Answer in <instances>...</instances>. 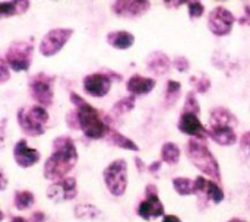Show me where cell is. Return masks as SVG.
Returning <instances> with one entry per match:
<instances>
[{"label":"cell","instance_id":"1","mask_svg":"<svg viewBox=\"0 0 250 222\" xmlns=\"http://www.w3.org/2000/svg\"><path fill=\"white\" fill-rule=\"evenodd\" d=\"M69 100L75 108L66 114L67 127L82 130V133L89 139H105L113 127L110 116L101 113L76 92H70Z\"/></svg>","mask_w":250,"mask_h":222},{"label":"cell","instance_id":"2","mask_svg":"<svg viewBox=\"0 0 250 222\" xmlns=\"http://www.w3.org/2000/svg\"><path fill=\"white\" fill-rule=\"evenodd\" d=\"M53 149L44 162L42 176L51 183L59 182L75 168L78 162V149L70 136H59L53 141Z\"/></svg>","mask_w":250,"mask_h":222},{"label":"cell","instance_id":"3","mask_svg":"<svg viewBox=\"0 0 250 222\" xmlns=\"http://www.w3.org/2000/svg\"><path fill=\"white\" fill-rule=\"evenodd\" d=\"M186 154L195 168H198L202 174L209 177V180L221 183L220 164L204 141L189 139V142L186 143Z\"/></svg>","mask_w":250,"mask_h":222},{"label":"cell","instance_id":"4","mask_svg":"<svg viewBox=\"0 0 250 222\" xmlns=\"http://www.w3.org/2000/svg\"><path fill=\"white\" fill-rule=\"evenodd\" d=\"M16 120L21 130L29 138L42 136L47 130L50 114L47 108L35 104L31 107H22L16 113Z\"/></svg>","mask_w":250,"mask_h":222},{"label":"cell","instance_id":"5","mask_svg":"<svg viewBox=\"0 0 250 222\" xmlns=\"http://www.w3.org/2000/svg\"><path fill=\"white\" fill-rule=\"evenodd\" d=\"M32 54H34L32 41L21 40V41L10 42L3 57L13 72H28L32 63Z\"/></svg>","mask_w":250,"mask_h":222},{"label":"cell","instance_id":"6","mask_svg":"<svg viewBox=\"0 0 250 222\" xmlns=\"http://www.w3.org/2000/svg\"><path fill=\"white\" fill-rule=\"evenodd\" d=\"M122 75L111 72V70H105V72H95L91 75H86L82 81V86L85 94H88L89 97L94 98H103L105 97L110 89L113 82H122Z\"/></svg>","mask_w":250,"mask_h":222},{"label":"cell","instance_id":"7","mask_svg":"<svg viewBox=\"0 0 250 222\" xmlns=\"http://www.w3.org/2000/svg\"><path fill=\"white\" fill-rule=\"evenodd\" d=\"M103 179L107 190L113 196H123L127 189V162L125 160H116L110 162L103 171Z\"/></svg>","mask_w":250,"mask_h":222},{"label":"cell","instance_id":"8","mask_svg":"<svg viewBox=\"0 0 250 222\" xmlns=\"http://www.w3.org/2000/svg\"><path fill=\"white\" fill-rule=\"evenodd\" d=\"M54 76L47 73H37L29 79V95L41 107L48 108L53 104L54 98Z\"/></svg>","mask_w":250,"mask_h":222},{"label":"cell","instance_id":"9","mask_svg":"<svg viewBox=\"0 0 250 222\" xmlns=\"http://www.w3.org/2000/svg\"><path fill=\"white\" fill-rule=\"evenodd\" d=\"M73 29L72 28H54L50 29L40 41L38 51L44 57L56 56L62 48L67 44V41L72 38Z\"/></svg>","mask_w":250,"mask_h":222},{"label":"cell","instance_id":"10","mask_svg":"<svg viewBox=\"0 0 250 222\" xmlns=\"http://www.w3.org/2000/svg\"><path fill=\"white\" fill-rule=\"evenodd\" d=\"M138 217L145 221H152L166 217V208L158 198V187L155 184H148L145 187V199L138 205Z\"/></svg>","mask_w":250,"mask_h":222},{"label":"cell","instance_id":"11","mask_svg":"<svg viewBox=\"0 0 250 222\" xmlns=\"http://www.w3.org/2000/svg\"><path fill=\"white\" fill-rule=\"evenodd\" d=\"M236 22V16L224 6H215L208 16V28L217 37H226L231 34Z\"/></svg>","mask_w":250,"mask_h":222},{"label":"cell","instance_id":"12","mask_svg":"<svg viewBox=\"0 0 250 222\" xmlns=\"http://www.w3.org/2000/svg\"><path fill=\"white\" fill-rule=\"evenodd\" d=\"M78 196V183L75 177H64L47 187V198L54 203L69 202Z\"/></svg>","mask_w":250,"mask_h":222},{"label":"cell","instance_id":"13","mask_svg":"<svg viewBox=\"0 0 250 222\" xmlns=\"http://www.w3.org/2000/svg\"><path fill=\"white\" fill-rule=\"evenodd\" d=\"M177 129L183 133L190 136V139H198V141H207L208 136V129L202 124L201 119L198 114H192V113H183L179 117V123H177Z\"/></svg>","mask_w":250,"mask_h":222},{"label":"cell","instance_id":"14","mask_svg":"<svg viewBox=\"0 0 250 222\" xmlns=\"http://www.w3.org/2000/svg\"><path fill=\"white\" fill-rule=\"evenodd\" d=\"M151 9L148 0H117L111 3V12L120 18H139Z\"/></svg>","mask_w":250,"mask_h":222},{"label":"cell","instance_id":"15","mask_svg":"<svg viewBox=\"0 0 250 222\" xmlns=\"http://www.w3.org/2000/svg\"><path fill=\"white\" fill-rule=\"evenodd\" d=\"M195 195L201 196L204 201L212 202L215 205H218L224 201V190L220 186V183H217L214 180H208L202 176H198L195 179Z\"/></svg>","mask_w":250,"mask_h":222},{"label":"cell","instance_id":"16","mask_svg":"<svg viewBox=\"0 0 250 222\" xmlns=\"http://www.w3.org/2000/svg\"><path fill=\"white\" fill-rule=\"evenodd\" d=\"M13 160L21 168H29L40 162L41 154L35 148H29L26 139H19L13 146Z\"/></svg>","mask_w":250,"mask_h":222},{"label":"cell","instance_id":"17","mask_svg":"<svg viewBox=\"0 0 250 222\" xmlns=\"http://www.w3.org/2000/svg\"><path fill=\"white\" fill-rule=\"evenodd\" d=\"M239 124L237 117L223 105H217L209 111V121L208 127H233L236 129Z\"/></svg>","mask_w":250,"mask_h":222},{"label":"cell","instance_id":"18","mask_svg":"<svg viewBox=\"0 0 250 222\" xmlns=\"http://www.w3.org/2000/svg\"><path fill=\"white\" fill-rule=\"evenodd\" d=\"M171 60L170 57L164 53V51H152L148 54L146 57V69L148 72L157 75V76H163V75H167L171 69Z\"/></svg>","mask_w":250,"mask_h":222},{"label":"cell","instance_id":"19","mask_svg":"<svg viewBox=\"0 0 250 222\" xmlns=\"http://www.w3.org/2000/svg\"><path fill=\"white\" fill-rule=\"evenodd\" d=\"M155 85H157V82L152 78H146V76H141V75H133V76H130L127 79L126 89L133 97H142V95H148L149 92H152Z\"/></svg>","mask_w":250,"mask_h":222},{"label":"cell","instance_id":"20","mask_svg":"<svg viewBox=\"0 0 250 222\" xmlns=\"http://www.w3.org/2000/svg\"><path fill=\"white\" fill-rule=\"evenodd\" d=\"M105 41L116 50H129L135 44V35L129 31H111L105 35Z\"/></svg>","mask_w":250,"mask_h":222},{"label":"cell","instance_id":"21","mask_svg":"<svg viewBox=\"0 0 250 222\" xmlns=\"http://www.w3.org/2000/svg\"><path fill=\"white\" fill-rule=\"evenodd\" d=\"M208 136L221 146H231L237 142L236 129L233 127H208Z\"/></svg>","mask_w":250,"mask_h":222},{"label":"cell","instance_id":"22","mask_svg":"<svg viewBox=\"0 0 250 222\" xmlns=\"http://www.w3.org/2000/svg\"><path fill=\"white\" fill-rule=\"evenodd\" d=\"M31 1L28 0H12V1H1L0 3V18H10L19 16L28 12Z\"/></svg>","mask_w":250,"mask_h":222},{"label":"cell","instance_id":"23","mask_svg":"<svg viewBox=\"0 0 250 222\" xmlns=\"http://www.w3.org/2000/svg\"><path fill=\"white\" fill-rule=\"evenodd\" d=\"M105 142H108V143L113 145V146L126 149V151H133V152H138V151H139V146L136 145L135 141L129 139L127 136H125L123 133H120V132L116 130L114 127H111V130L108 132V135H107V138H105Z\"/></svg>","mask_w":250,"mask_h":222},{"label":"cell","instance_id":"24","mask_svg":"<svg viewBox=\"0 0 250 222\" xmlns=\"http://www.w3.org/2000/svg\"><path fill=\"white\" fill-rule=\"evenodd\" d=\"M161 161L168 164V165H176L180 161V148L174 142H164L161 145Z\"/></svg>","mask_w":250,"mask_h":222},{"label":"cell","instance_id":"25","mask_svg":"<svg viewBox=\"0 0 250 222\" xmlns=\"http://www.w3.org/2000/svg\"><path fill=\"white\" fill-rule=\"evenodd\" d=\"M180 92H182V83L179 81L170 79L167 82L166 92H164V105L167 108H171L177 102V100L180 97Z\"/></svg>","mask_w":250,"mask_h":222},{"label":"cell","instance_id":"26","mask_svg":"<svg viewBox=\"0 0 250 222\" xmlns=\"http://www.w3.org/2000/svg\"><path fill=\"white\" fill-rule=\"evenodd\" d=\"M35 203V196L29 190H16L13 196V206L18 211H26Z\"/></svg>","mask_w":250,"mask_h":222},{"label":"cell","instance_id":"27","mask_svg":"<svg viewBox=\"0 0 250 222\" xmlns=\"http://www.w3.org/2000/svg\"><path fill=\"white\" fill-rule=\"evenodd\" d=\"M73 215L76 220H97L101 215V211L92 203H81L75 206Z\"/></svg>","mask_w":250,"mask_h":222},{"label":"cell","instance_id":"28","mask_svg":"<svg viewBox=\"0 0 250 222\" xmlns=\"http://www.w3.org/2000/svg\"><path fill=\"white\" fill-rule=\"evenodd\" d=\"M135 104H136V97H133V95L123 97L122 100L114 102V105L111 108V114L114 117H122V116L130 113L135 108Z\"/></svg>","mask_w":250,"mask_h":222},{"label":"cell","instance_id":"29","mask_svg":"<svg viewBox=\"0 0 250 222\" xmlns=\"http://www.w3.org/2000/svg\"><path fill=\"white\" fill-rule=\"evenodd\" d=\"M173 189L180 196H192L195 195V180L188 177H174L173 179Z\"/></svg>","mask_w":250,"mask_h":222},{"label":"cell","instance_id":"30","mask_svg":"<svg viewBox=\"0 0 250 222\" xmlns=\"http://www.w3.org/2000/svg\"><path fill=\"white\" fill-rule=\"evenodd\" d=\"M183 113H192V114H201V105H199V101L196 98V92L195 91H189L186 94V98H185V104H183Z\"/></svg>","mask_w":250,"mask_h":222},{"label":"cell","instance_id":"31","mask_svg":"<svg viewBox=\"0 0 250 222\" xmlns=\"http://www.w3.org/2000/svg\"><path fill=\"white\" fill-rule=\"evenodd\" d=\"M190 83L195 92H199V94H207L211 89V81L207 76H192Z\"/></svg>","mask_w":250,"mask_h":222},{"label":"cell","instance_id":"32","mask_svg":"<svg viewBox=\"0 0 250 222\" xmlns=\"http://www.w3.org/2000/svg\"><path fill=\"white\" fill-rule=\"evenodd\" d=\"M186 6H188V10H189V18H190V20L199 19V18L205 13V6H204L202 1L189 0Z\"/></svg>","mask_w":250,"mask_h":222},{"label":"cell","instance_id":"33","mask_svg":"<svg viewBox=\"0 0 250 222\" xmlns=\"http://www.w3.org/2000/svg\"><path fill=\"white\" fill-rule=\"evenodd\" d=\"M240 155L243 157V158H250V130L249 132H246V133H243L242 135V138H240Z\"/></svg>","mask_w":250,"mask_h":222},{"label":"cell","instance_id":"34","mask_svg":"<svg viewBox=\"0 0 250 222\" xmlns=\"http://www.w3.org/2000/svg\"><path fill=\"white\" fill-rule=\"evenodd\" d=\"M173 66H174L180 73H186V72L190 69V61H189V59H186L185 56H177V57L173 60Z\"/></svg>","mask_w":250,"mask_h":222},{"label":"cell","instance_id":"35","mask_svg":"<svg viewBox=\"0 0 250 222\" xmlns=\"http://www.w3.org/2000/svg\"><path fill=\"white\" fill-rule=\"evenodd\" d=\"M10 67H9V64L6 63V60H4V57H1L0 59V83H6L7 81H9V78H10V70H9Z\"/></svg>","mask_w":250,"mask_h":222},{"label":"cell","instance_id":"36","mask_svg":"<svg viewBox=\"0 0 250 222\" xmlns=\"http://www.w3.org/2000/svg\"><path fill=\"white\" fill-rule=\"evenodd\" d=\"M239 22L242 25H249L250 26V1H245L243 3V15L239 19Z\"/></svg>","mask_w":250,"mask_h":222},{"label":"cell","instance_id":"37","mask_svg":"<svg viewBox=\"0 0 250 222\" xmlns=\"http://www.w3.org/2000/svg\"><path fill=\"white\" fill-rule=\"evenodd\" d=\"M188 1H189V0H177V1L166 0V1H163V4H164L166 7H168V9H177V7H180L182 4H188Z\"/></svg>","mask_w":250,"mask_h":222},{"label":"cell","instance_id":"38","mask_svg":"<svg viewBox=\"0 0 250 222\" xmlns=\"http://www.w3.org/2000/svg\"><path fill=\"white\" fill-rule=\"evenodd\" d=\"M45 220H47L45 214L41 212V211H37V212H34V214L31 215L29 222H45Z\"/></svg>","mask_w":250,"mask_h":222},{"label":"cell","instance_id":"39","mask_svg":"<svg viewBox=\"0 0 250 222\" xmlns=\"http://www.w3.org/2000/svg\"><path fill=\"white\" fill-rule=\"evenodd\" d=\"M161 165H163V161H161V160L154 161L151 165H148V171H149L151 174H155V173H158V170L161 168Z\"/></svg>","mask_w":250,"mask_h":222},{"label":"cell","instance_id":"40","mask_svg":"<svg viewBox=\"0 0 250 222\" xmlns=\"http://www.w3.org/2000/svg\"><path fill=\"white\" fill-rule=\"evenodd\" d=\"M135 164H136V168H138V171H139V173H144V171L146 170V167H145L144 161H142L139 157H136V158H135Z\"/></svg>","mask_w":250,"mask_h":222},{"label":"cell","instance_id":"41","mask_svg":"<svg viewBox=\"0 0 250 222\" xmlns=\"http://www.w3.org/2000/svg\"><path fill=\"white\" fill-rule=\"evenodd\" d=\"M161 222H182V220L176 215H166V217H163Z\"/></svg>","mask_w":250,"mask_h":222},{"label":"cell","instance_id":"42","mask_svg":"<svg viewBox=\"0 0 250 222\" xmlns=\"http://www.w3.org/2000/svg\"><path fill=\"white\" fill-rule=\"evenodd\" d=\"M6 184H7V179H6V174H4V171L1 170V186H0V190H1V192L6 189Z\"/></svg>","mask_w":250,"mask_h":222},{"label":"cell","instance_id":"43","mask_svg":"<svg viewBox=\"0 0 250 222\" xmlns=\"http://www.w3.org/2000/svg\"><path fill=\"white\" fill-rule=\"evenodd\" d=\"M10 222H29L23 217H10Z\"/></svg>","mask_w":250,"mask_h":222},{"label":"cell","instance_id":"44","mask_svg":"<svg viewBox=\"0 0 250 222\" xmlns=\"http://www.w3.org/2000/svg\"><path fill=\"white\" fill-rule=\"evenodd\" d=\"M227 222H246L245 220H242V218H231L230 221H227Z\"/></svg>","mask_w":250,"mask_h":222}]
</instances>
